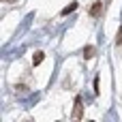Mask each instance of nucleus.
<instances>
[{"label": "nucleus", "mask_w": 122, "mask_h": 122, "mask_svg": "<svg viewBox=\"0 0 122 122\" xmlns=\"http://www.w3.org/2000/svg\"><path fill=\"white\" fill-rule=\"evenodd\" d=\"M43 58H45V54H43V51H36V54L32 56V64H34V66H36V64H41V62H43Z\"/></svg>", "instance_id": "nucleus-3"}, {"label": "nucleus", "mask_w": 122, "mask_h": 122, "mask_svg": "<svg viewBox=\"0 0 122 122\" xmlns=\"http://www.w3.org/2000/svg\"><path fill=\"white\" fill-rule=\"evenodd\" d=\"M92 56H94V47H92V45H88V47L84 49V58H86V60H90Z\"/></svg>", "instance_id": "nucleus-5"}, {"label": "nucleus", "mask_w": 122, "mask_h": 122, "mask_svg": "<svg viewBox=\"0 0 122 122\" xmlns=\"http://www.w3.org/2000/svg\"><path fill=\"white\" fill-rule=\"evenodd\" d=\"M73 118H81V99L79 97L75 99V114H73Z\"/></svg>", "instance_id": "nucleus-2"}, {"label": "nucleus", "mask_w": 122, "mask_h": 122, "mask_svg": "<svg viewBox=\"0 0 122 122\" xmlns=\"http://www.w3.org/2000/svg\"><path fill=\"white\" fill-rule=\"evenodd\" d=\"M101 13H103V2H94L90 6V15L92 17H101Z\"/></svg>", "instance_id": "nucleus-1"}, {"label": "nucleus", "mask_w": 122, "mask_h": 122, "mask_svg": "<svg viewBox=\"0 0 122 122\" xmlns=\"http://www.w3.org/2000/svg\"><path fill=\"white\" fill-rule=\"evenodd\" d=\"M116 43H118V45H122V26H120V30H118V36H116Z\"/></svg>", "instance_id": "nucleus-6"}, {"label": "nucleus", "mask_w": 122, "mask_h": 122, "mask_svg": "<svg viewBox=\"0 0 122 122\" xmlns=\"http://www.w3.org/2000/svg\"><path fill=\"white\" fill-rule=\"evenodd\" d=\"M75 9H77V2H71L69 6H64V9H62V15H69V13H73Z\"/></svg>", "instance_id": "nucleus-4"}]
</instances>
